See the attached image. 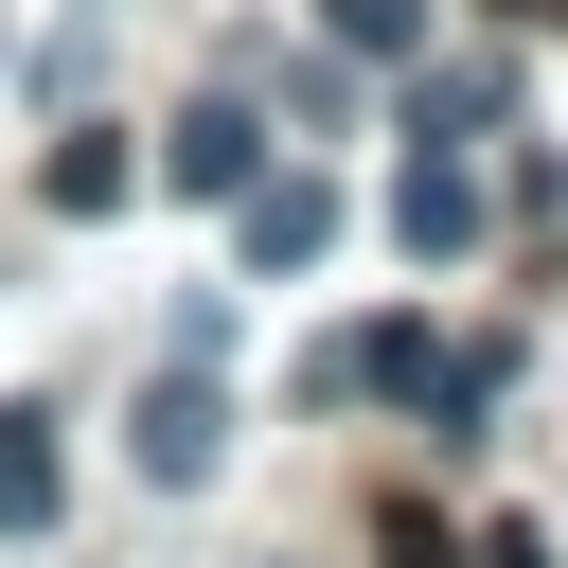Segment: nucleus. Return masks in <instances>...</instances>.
Wrapping results in <instances>:
<instances>
[{
    "instance_id": "1",
    "label": "nucleus",
    "mask_w": 568,
    "mask_h": 568,
    "mask_svg": "<svg viewBox=\"0 0 568 568\" xmlns=\"http://www.w3.org/2000/svg\"><path fill=\"white\" fill-rule=\"evenodd\" d=\"M479 231H497L479 160H462V142H408V178H390V248H408V266H462Z\"/></svg>"
},
{
    "instance_id": "2",
    "label": "nucleus",
    "mask_w": 568,
    "mask_h": 568,
    "mask_svg": "<svg viewBox=\"0 0 568 568\" xmlns=\"http://www.w3.org/2000/svg\"><path fill=\"white\" fill-rule=\"evenodd\" d=\"M124 462H142L160 497H195V479L231 462V390H213V355H178V373L142 390V444H124Z\"/></svg>"
},
{
    "instance_id": "3",
    "label": "nucleus",
    "mask_w": 568,
    "mask_h": 568,
    "mask_svg": "<svg viewBox=\"0 0 568 568\" xmlns=\"http://www.w3.org/2000/svg\"><path fill=\"white\" fill-rule=\"evenodd\" d=\"M426 373H444V337H426V320H355V337H320V355H302V390H320V408H355V390L426 408Z\"/></svg>"
},
{
    "instance_id": "4",
    "label": "nucleus",
    "mask_w": 568,
    "mask_h": 568,
    "mask_svg": "<svg viewBox=\"0 0 568 568\" xmlns=\"http://www.w3.org/2000/svg\"><path fill=\"white\" fill-rule=\"evenodd\" d=\"M142 178H160V195H195V213H213V195H248V178H266V124H248V106H213V89H195V106H178V142H160V160H142Z\"/></svg>"
},
{
    "instance_id": "5",
    "label": "nucleus",
    "mask_w": 568,
    "mask_h": 568,
    "mask_svg": "<svg viewBox=\"0 0 568 568\" xmlns=\"http://www.w3.org/2000/svg\"><path fill=\"white\" fill-rule=\"evenodd\" d=\"M479 124H515V71H497V53H444V71H408V142H479Z\"/></svg>"
},
{
    "instance_id": "6",
    "label": "nucleus",
    "mask_w": 568,
    "mask_h": 568,
    "mask_svg": "<svg viewBox=\"0 0 568 568\" xmlns=\"http://www.w3.org/2000/svg\"><path fill=\"white\" fill-rule=\"evenodd\" d=\"M36 195H53L71 231H89V213H124V195H142V160H124V124H53V160H36Z\"/></svg>"
},
{
    "instance_id": "7",
    "label": "nucleus",
    "mask_w": 568,
    "mask_h": 568,
    "mask_svg": "<svg viewBox=\"0 0 568 568\" xmlns=\"http://www.w3.org/2000/svg\"><path fill=\"white\" fill-rule=\"evenodd\" d=\"M231 213H248V266H320V248H337V195H320V178H248Z\"/></svg>"
},
{
    "instance_id": "8",
    "label": "nucleus",
    "mask_w": 568,
    "mask_h": 568,
    "mask_svg": "<svg viewBox=\"0 0 568 568\" xmlns=\"http://www.w3.org/2000/svg\"><path fill=\"white\" fill-rule=\"evenodd\" d=\"M320 36L373 53V71H426V0H320Z\"/></svg>"
},
{
    "instance_id": "9",
    "label": "nucleus",
    "mask_w": 568,
    "mask_h": 568,
    "mask_svg": "<svg viewBox=\"0 0 568 568\" xmlns=\"http://www.w3.org/2000/svg\"><path fill=\"white\" fill-rule=\"evenodd\" d=\"M53 515V408H0V532Z\"/></svg>"
},
{
    "instance_id": "10",
    "label": "nucleus",
    "mask_w": 568,
    "mask_h": 568,
    "mask_svg": "<svg viewBox=\"0 0 568 568\" xmlns=\"http://www.w3.org/2000/svg\"><path fill=\"white\" fill-rule=\"evenodd\" d=\"M390 568H462V550H444V532H426V515H390Z\"/></svg>"
},
{
    "instance_id": "11",
    "label": "nucleus",
    "mask_w": 568,
    "mask_h": 568,
    "mask_svg": "<svg viewBox=\"0 0 568 568\" xmlns=\"http://www.w3.org/2000/svg\"><path fill=\"white\" fill-rule=\"evenodd\" d=\"M479 568H550V550H532V532H497V550H479Z\"/></svg>"
}]
</instances>
